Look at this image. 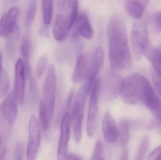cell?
Instances as JSON below:
<instances>
[{"mask_svg": "<svg viewBox=\"0 0 161 160\" xmlns=\"http://www.w3.org/2000/svg\"><path fill=\"white\" fill-rule=\"evenodd\" d=\"M109 59L113 71L127 70L131 65V55L126 27L123 19L114 15L110 19L107 30Z\"/></svg>", "mask_w": 161, "mask_h": 160, "instance_id": "cell-1", "label": "cell"}, {"mask_svg": "<svg viewBox=\"0 0 161 160\" xmlns=\"http://www.w3.org/2000/svg\"><path fill=\"white\" fill-rule=\"evenodd\" d=\"M145 79L139 73L131 74L123 79L120 95L125 103L134 104L141 101V93Z\"/></svg>", "mask_w": 161, "mask_h": 160, "instance_id": "cell-2", "label": "cell"}, {"mask_svg": "<svg viewBox=\"0 0 161 160\" xmlns=\"http://www.w3.org/2000/svg\"><path fill=\"white\" fill-rule=\"evenodd\" d=\"M56 89V70L54 66L51 64L49 66L44 81L43 89V98L42 99L51 119H52L53 114Z\"/></svg>", "mask_w": 161, "mask_h": 160, "instance_id": "cell-3", "label": "cell"}, {"mask_svg": "<svg viewBox=\"0 0 161 160\" xmlns=\"http://www.w3.org/2000/svg\"><path fill=\"white\" fill-rule=\"evenodd\" d=\"M145 22L137 20L134 23L130 34V42L134 58L137 61L142 59V49L145 42L149 39Z\"/></svg>", "mask_w": 161, "mask_h": 160, "instance_id": "cell-4", "label": "cell"}, {"mask_svg": "<svg viewBox=\"0 0 161 160\" xmlns=\"http://www.w3.org/2000/svg\"><path fill=\"white\" fill-rule=\"evenodd\" d=\"M123 80L115 71L107 72L101 81V91L105 100L110 101L120 95Z\"/></svg>", "mask_w": 161, "mask_h": 160, "instance_id": "cell-5", "label": "cell"}, {"mask_svg": "<svg viewBox=\"0 0 161 160\" xmlns=\"http://www.w3.org/2000/svg\"><path fill=\"white\" fill-rule=\"evenodd\" d=\"M101 78L97 79L91 92L89 111L87 117L86 131L90 137H92L95 132L96 122L98 113V101L101 92Z\"/></svg>", "mask_w": 161, "mask_h": 160, "instance_id": "cell-6", "label": "cell"}, {"mask_svg": "<svg viewBox=\"0 0 161 160\" xmlns=\"http://www.w3.org/2000/svg\"><path fill=\"white\" fill-rule=\"evenodd\" d=\"M29 140L26 150L27 160H36L41 142V130L38 121L31 116L28 126Z\"/></svg>", "mask_w": 161, "mask_h": 160, "instance_id": "cell-7", "label": "cell"}, {"mask_svg": "<svg viewBox=\"0 0 161 160\" xmlns=\"http://www.w3.org/2000/svg\"><path fill=\"white\" fill-rule=\"evenodd\" d=\"M104 53L103 48L98 46L93 53L85 83L87 94L91 93L95 82L104 65Z\"/></svg>", "mask_w": 161, "mask_h": 160, "instance_id": "cell-8", "label": "cell"}, {"mask_svg": "<svg viewBox=\"0 0 161 160\" xmlns=\"http://www.w3.org/2000/svg\"><path fill=\"white\" fill-rule=\"evenodd\" d=\"M72 117L69 112L63 116L60 125V134L58 148L57 157L58 160H65L67 155L69 140L70 138L71 122Z\"/></svg>", "mask_w": 161, "mask_h": 160, "instance_id": "cell-9", "label": "cell"}, {"mask_svg": "<svg viewBox=\"0 0 161 160\" xmlns=\"http://www.w3.org/2000/svg\"><path fill=\"white\" fill-rule=\"evenodd\" d=\"M19 12V7H13L3 14L0 19V37L7 38L15 31Z\"/></svg>", "mask_w": 161, "mask_h": 160, "instance_id": "cell-10", "label": "cell"}, {"mask_svg": "<svg viewBox=\"0 0 161 160\" xmlns=\"http://www.w3.org/2000/svg\"><path fill=\"white\" fill-rule=\"evenodd\" d=\"M25 79L24 64L21 59H18L15 64L13 92L17 102L20 105L23 102L24 98Z\"/></svg>", "mask_w": 161, "mask_h": 160, "instance_id": "cell-11", "label": "cell"}, {"mask_svg": "<svg viewBox=\"0 0 161 160\" xmlns=\"http://www.w3.org/2000/svg\"><path fill=\"white\" fill-rule=\"evenodd\" d=\"M102 129L104 138L107 142L112 144L117 141L119 132L112 115L109 111L104 114L102 120Z\"/></svg>", "mask_w": 161, "mask_h": 160, "instance_id": "cell-12", "label": "cell"}, {"mask_svg": "<svg viewBox=\"0 0 161 160\" xmlns=\"http://www.w3.org/2000/svg\"><path fill=\"white\" fill-rule=\"evenodd\" d=\"M17 100L13 91L8 95L2 106V111L6 120L10 125L15 122L18 115V105Z\"/></svg>", "mask_w": 161, "mask_h": 160, "instance_id": "cell-13", "label": "cell"}, {"mask_svg": "<svg viewBox=\"0 0 161 160\" xmlns=\"http://www.w3.org/2000/svg\"><path fill=\"white\" fill-rule=\"evenodd\" d=\"M89 66L87 57L84 54H80L77 57L74 70L72 75V81L73 82H80L87 77Z\"/></svg>", "mask_w": 161, "mask_h": 160, "instance_id": "cell-14", "label": "cell"}, {"mask_svg": "<svg viewBox=\"0 0 161 160\" xmlns=\"http://www.w3.org/2000/svg\"><path fill=\"white\" fill-rule=\"evenodd\" d=\"M148 1H127L125 8L129 15L133 18H141L148 5Z\"/></svg>", "mask_w": 161, "mask_h": 160, "instance_id": "cell-15", "label": "cell"}, {"mask_svg": "<svg viewBox=\"0 0 161 160\" xmlns=\"http://www.w3.org/2000/svg\"><path fill=\"white\" fill-rule=\"evenodd\" d=\"M75 23L76 32L83 38L90 40L93 37V29L87 15L84 14H80Z\"/></svg>", "mask_w": 161, "mask_h": 160, "instance_id": "cell-16", "label": "cell"}, {"mask_svg": "<svg viewBox=\"0 0 161 160\" xmlns=\"http://www.w3.org/2000/svg\"><path fill=\"white\" fill-rule=\"evenodd\" d=\"M67 27L68 24L64 16L58 14L53 28V35L56 41L62 42L65 40L67 37Z\"/></svg>", "mask_w": 161, "mask_h": 160, "instance_id": "cell-17", "label": "cell"}, {"mask_svg": "<svg viewBox=\"0 0 161 160\" xmlns=\"http://www.w3.org/2000/svg\"><path fill=\"white\" fill-rule=\"evenodd\" d=\"M87 95L86 85H83L80 87L75 98V102L73 110L72 117L75 120L78 116H83L85 97Z\"/></svg>", "mask_w": 161, "mask_h": 160, "instance_id": "cell-18", "label": "cell"}, {"mask_svg": "<svg viewBox=\"0 0 161 160\" xmlns=\"http://www.w3.org/2000/svg\"><path fill=\"white\" fill-rule=\"evenodd\" d=\"M20 34V28L19 25L15 31L7 39L6 42V52L9 57H13L16 51V46Z\"/></svg>", "mask_w": 161, "mask_h": 160, "instance_id": "cell-19", "label": "cell"}, {"mask_svg": "<svg viewBox=\"0 0 161 160\" xmlns=\"http://www.w3.org/2000/svg\"><path fill=\"white\" fill-rule=\"evenodd\" d=\"M53 2L45 0L42 1V18L44 23L49 25L52 22L53 14Z\"/></svg>", "mask_w": 161, "mask_h": 160, "instance_id": "cell-20", "label": "cell"}, {"mask_svg": "<svg viewBox=\"0 0 161 160\" xmlns=\"http://www.w3.org/2000/svg\"><path fill=\"white\" fill-rule=\"evenodd\" d=\"M10 85V80L6 70L2 68L0 69V97H4L8 92Z\"/></svg>", "mask_w": 161, "mask_h": 160, "instance_id": "cell-21", "label": "cell"}, {"mask_svg": "<svg viewBox=\"0 0 161 160\" xmlns=\"http://www.w3.org/2000/svg\"><path fill=\"white\" fill-rule=\"evenodd\" d=\"M69 4L71 10L68 22V27L69 29H71L79 17V6L77 1H69Z\"/></svg>", "mask_w": 161, "mask_h": 160, "instance_id": "cell-22", "label": "cell"}, {"mask_svg": "<svg viewBox=\"0 0 161 160\" xmlns=\"http://www.w3.org/2000/svg\"><path fill=\"white\" fill-rule=\"evenodd\" d=\"M51 118L42 99L40 101L39 105V120L42 128L44 131H47L50 127Z\"/></svg>", "mask_w": 161, "mask_h": 160, "instance_id": "cell-23", "label": "cell"}, {"mask_svg": "<svg viewBox=\"0 0 161 160\" xmlns=\"http://www.w3.org/2000/svg\"><path fill=\"white\" fill-rule=\"evenodd\" d=\"M118 132L121 144L123 147L125 146L127 144L129 139V125L126 121H123L120 123Z\"/></svg>", "mask_w": 161, "mask_h": 160, "instance_id": "cell-24", "label": "cell"}, {"mask_svg": "<svg viewBox=\"0 0 161 160\" xmlns=\"http://www.w3.org/2000/svg\"><path fill=\"white\" fill-rule=\"evenodd\" d=\"M37 2L36 1H31L29 2L25 18L26 26H30L34 23L36 13Z\"/></svg>", "mask_w": 161, "mask_h": 160, "instance_id": "cell-25", "label": "cell"}, {"mask_svg": "<svg viewBox=\"0 0 161 160\" xmlns=\"http://www.w3.org/2000/svg\"><path fill=\"white\" fill-rule=\"evenodd\" d=\"M21 53L25 61L30 58L31 52V42L28 35H25L22 40L20 47Z\"/></svg>", "mask_w": 161, "mask_h": 160, "instance_id": "cell-26", "label": "cell"}, {"mask_svg": "<svg viewBox=\"0 0 161 160\" xmlns=\"http://www.w3.org/2000/svg\"><path fill=\"white\" fill-rule=\"evenodd\" d=\"M151 75L154 84L159 93L161 95V69L153 66L151 69Z\"/></svg>", "mask_w": 161, "mask_h": 160, "instance_id": "cell-27", "label": "cell"}, {"mask_svg": "<svg viewBox=\"0 0 161 160\" xmlns=\"http://www.w3.org/2000/svg\"><path fill=\"white\" fill-rule=\"evenodd\" d=\"M149 147V141L148 138L145 137L142 140L140 145L139 151L136 160H143Z\"/></svg>", "mask_w": 161, "mask_h": 160, "instance_id": "cell-28", "label": "cell"}, {"mask_svg": "<svg viewBox=\"0 0 161 160\" xmlns=\"http://www.w3.org/2000/svg\"><path fill=\"white\" fill-rule=\"evenodd\" d=\"M83 116H78L75 120L74 126V136L75 141L79 143L82 137V123Z\"/></svg>", "mask_w": 161, "mask_h": 160, "instance_id": "cell-29", "label": "cell"}, {"mask_svg": "<svg viewBox=\"0 0 161 160\" xmlns=\"http://www.w3.org/2000/svg\"><path fill=\"white\" fill-rule=\"evenodd\" d=\"M24 145L21 142H18L15 147L13 154L14 160H24Z\"/></svg>", "mask_w": 161, "mask_h": 160, "instance_id": "cell-30", "label": "cell"}, {"mask_svg": "<svg viewBox=\"0 0 161 160\" xmlns=\"http://www.w3.org/2000/svg\"><path fill=\"white\" fill-rule=\"evenodd\" d=\"M46 63H47V57L46 56H42L39 60L36 67V74L38 78H40L42 76L45 70Z\"/></svg>", "mask_w": 161, "mask_h": 160, "instance_id": "cell-31", "label": "cell"}, {"mask_svg": "<svg viewBox=\"0 0 161 160\" xmlns=\"http://www.w3.org/2000/svg\"><path fill=\"white\" fill-rule=\"evenodd\" d=\"M30 91L33 99H36L37 97L38 90L36 80L33 77L30 78Z\"/></svg>", "mask_w": 161, "mask_h": 160, "instance_id": "cell-32", "label": "cell"}, {"mask_svg": "<svg viewBox=\"0 0 161 160\" xmlns=\"http://www.w3.org/2000/svg\"><path fill=\"white\" fill-rule=\"evenodd\" d=\"M153 66L161 69V45L155 49V62Z\"/></svg>", "mask_w": 161, "mask_h": 160, "instance_id": "cell-33", "label": "cell"}, {"mask_svg": "<svg viewBox=\"0 0 161 160\" xmlns=\"http://www.w3.org/2000/svg\"><path fill=\"white\" fill-rule=\"evenodd\" d=\"M161 156V146L155 148L148 156L147 160H158Z\"/></svg>", "mask_w": 161, "mask_h": 160, "instance_id": "cell-34", "label": "cell"}, {"mask_svg": "<svg viewBox=\"0 0 161 160\" xmlns=\"http://www.w3.org/2000/svg\"><path fill=\"white\" fill-rule=\"evenodd\" d=\"M154 22L157 30L161 32V10L157 11L154 14Z\"/></svg>", "mask_w": 161, "mask_h": 160, "instance_id": "cell-35", "label": "cell"}, {"mask_svg": "<svg viewBox=\"0 0 161 160\" xmlns=\"http://www.w3.org/2000/svg\"><path fill=\"white\" fill-rule=\"evenodd\" d=\"M24 64L25 73V78L26 79L30 78L31 75V68H30V65L28 63V61H25Z\"/></svg>", "mask_w": 161, "mask_h": 160, "instance_id": "cell-36", "label": "cell"}, {"mask_svg": "<svg viewBox=\"0 0 161 160\" xmlns=\"http://www.w3.org/2000/svg\"><path fill=\"white\" fill-rule=\"evenodd\" d=\"M73 95L74 91H71L69 94V97H68V99H67V103H66V106H67V108L68 109L70 108L71 105Z\"/></svg>", "mask_w": 161, "mask_h": 160, "instance_id": "cell-37", "label": "cell"}, {"mask_svg": "<svg viewBox=\"0 0 161 160\" xmlns=\"http://www.w3.org/2000/svg\"><path fill=\"white\" fill-rule=\"evenodd\" d=\"M128 149L125 148L122 151L120 160H128Z\"/></svg>", "mask_w": 161, "mask_h": 160, "instance_id": "cell-38", "label": "cell"}, {"mask_svg": "<svg viewBox=\"0 0 161 160\" xmlns=\"http://www.w3.org/2000/svg\"><path fill=\"white\" fill-rule=\"evenodd\" d=\"M65 160H82L80 157L73 154H69L66 156Z\"/></svg>", "mask_w": 161, "mask_h": 160, "instance_id": "cell-39", "label": "cell"}, {"mask_svg": "<svg viewBox=\"0 0 161 160\" xmlns=\"http://www.w3.org/2000/svg\"><path fill=\"white\" fill-rule=\"evenodd\" d=\"M154 114L158 123L161 125V109L158 111L154 113Z\"/></svg>", "mask_w": 161, "mask_h": 160, "instance_id": "cell-40", "label": "cell"}, {"mask_svg": "<svg viewBox=\"0 0 161 160\" xmlns=\"http://www.w3.org/2000/svg\"><path fill=\"white\" fill-rule=\"evenodd\" d=\"M7 150L6 148H4L3 149L0 155V160H4L5 158L6 155Z\"/></svg>", "mask_w": 161, "mask_h": 160, "instance_id": "cell-41", "label": "cell"}, {"mask_svg": "<svg viewBox=\"0 0 161 160\" xmlns=\"http://www.w3.org/2000/svg\"><path fill=\"white\" fill-rule=\"evenodd\" d=\"M2 138H3V137H2V134H0V146H1V144H2Z\"/></svg>", "mask_w": 161, "mask_h": 160, "instance_id": "cell-42", "label": "cell"}, {"mask_svg": "<svg viewBox=\"0 0 161 160\" xmlns=\"http://www.w3.org/2000/svg\"><path fill=\"white\" fill-rule=\"evenodd\" d=\"M158 160H161V156H160V157L159 158Z\"/></svg>", "mask_w": 161, "mask_h": 160, "instance_id": "cell-43", "label": "cell"}]
</instances>
